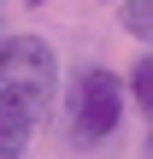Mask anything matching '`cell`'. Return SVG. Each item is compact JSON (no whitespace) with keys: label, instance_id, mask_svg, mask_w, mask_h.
Segmentation results:
<instances>
[{"label":"cell","instance_id":"cell-1","mask_svg":"<svg viewBox=\"0 0 153 159\" xmlns=\"http://www.w3.org/2000/svg\"><path fill=\"white\" fill-rule=\"evenodd\" d=\"M59 94V53L47 35H0V106L24 112L35 130L47 124Z\"/></svg>","mask_w":153,"mask_h":159},{"label":"cell","instance_id":"cell-2","mask_svg":"<svg viewBox=\"0 0 153 159\" xmlns=\"http://www.w3.org/2000/svg\"><path fill=\"white\" fill-rule=\"evenodd\" d=\"M124 124V77L106 65H83L65 89V142L71 148H106Z\"/></svg>","mask_w":153,"mask_h":159},{"label":"cell","instance_id":"cell-3","mask_svg":"<svg viewBox=\"0 0 153 159\" xmlns=\"http://www.w3.org/2000/svg\"><path fill=\"white\" fill-rule=\"evenodd\" d=\"M29 136H35V124H29L24 112L0 106V159H24V148H29Z\"/></svg>","mask_w":153,"mask_h":159},{"label":"cell","instance_id":"cell-4","mask_svg":"<svg viewBox=\"0 0 153 159\" xmlns=\"http://www.w3.org/2000/svg\"><path fill=\"white\" fill-rule=\"evenodd\" d=\"M124 89H130V100H136V106H142V112L153 118V47L142 53V59H136V65H130V77H124Z\"/></svg>","mask_w":153,"mask_h":159},{"label":"cell","instance_id":"cell-5","mask_svg":"<svg viewBox=\"0 0 153 159\" xmlns=\"http://www.w3.org/2000/svg\"><path fill=\"white\" fill-rule=\"evenodd\" d=\"M118 18H124V35L153 47V0H118Z\"/></svg>","mask_w":153,"mask_h":159},{"label":"cell","instance_id":"cell-6","mask_svg":"<svg viewBox=\"0 0 153 159\" xmlns=\"http://www.w3.org/2000/svg\"><path fill=\"white\" fill-rule=\"evenodd\" d=\"M142 153H147V159H153V130H147V148H142Z\"/></svg>","mask_w":153,"mask_h":159},{"label":"cell","instance_id":"cell-7","mask_svg":"<svg viewBox=\"0 0 153 159\" xmlns=\"http://www.w3.org/2000/svg\"><path fill=\"white\" fill-rule=\"evenodd\" d=\"M29 6H41V0H29Z\"/></svg>","mask_w":153,"mask_h":159}]
</instances>
